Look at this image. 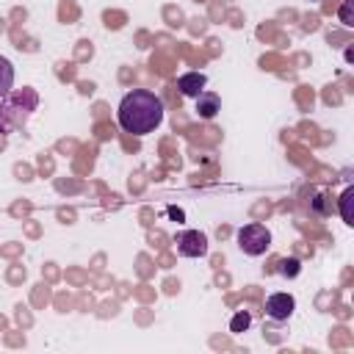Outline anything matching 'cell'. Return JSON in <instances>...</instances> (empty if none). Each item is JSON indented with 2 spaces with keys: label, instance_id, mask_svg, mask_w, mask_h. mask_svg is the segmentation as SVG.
Returning a JSON list of instances; mask_svg holds the SVG:
<instances>
[{
  "label": "cell",
  "instance_id": "cell-1",
  "mask_svg": "<svg viewBox=\"0 0 354 354\" xmlns=\"http://www.w3.org/2000/svg\"><path fill=\"white\" fill-rule=\"evenodd\" d=\"M116 119L124 133H133V136L155 133L163 122V100L155 91L133 88L122 97V102L116 108Z\"/></svg>",
  "mask_w": 354,
  "mask_h": 354
},
{
  "label": "cell",
  "instance_id": "cell-2",
  "mask_svg": "<svg viewBox=\"0 0 354 354\" xmlns=\"http://www.w3.org/2000/svg\"><path fill=\"white\" fill-rule=\"evenodd\" d=\"M36 105H39V94L33 88L6 94L0 102V133H14V130L25 127V122L30 119Z\"/></svg>",
  "mask_w": 354,
  "mask_h": 354
},
{
  "label": "cell",
  "instance_id": "cell-3",
  "mask_svg": "<svg viewBox=\"0 0 354 354\" xmlns=\"http://www.w3.org/2000/svg\"><path fill=\"white\" fill-rule=\"evenodd\" d=\"M238 246H241V252L249 254V257L266 254L268 246H271V232H268V227H266V224H246V227H241V230H238Z\"/></svg>",
  "mask_w": 354,
  "mask_h": 354
},
{
  "label": "cell",
  "instance_id": "cell-4",
  "mask_svg": "<svg viewBox=\"0 0 354 354\" xmlns=\"http://www.w3.org/2000/svg\"><path fill=\"white\" fill-rule=\"evenodd\" d=\"M174 243H177V252L183 257H205L207 254V235L199 232V230H183V232H177Z\"/></svg>",
  "mask_w": 354,
  "mask_h": 354
},
{
  "label": "cell",
  "instance_id": "cell-5",
  "mask_svg": "<svg viewBox=\"0 0 354 354\" xmlns=\"http://www.w3.org/2000/svg\"><path fill=\"white\" fill-rule=\"evenodd\" d=\"M296 310V299L290 293H271L266 299V315L271 321H288Z\"/></svg>",
  "mask_w": 354,
  "mask_h": 354
},
{
  "label": "cell",
  "instance_id": "cell-6",
  "mask_svg": "<svg viewBox=\"0 0 354 354\" xmlns=\"http://www.w3.org/2000/svg\"><path fill=\"white\" fill-rule=\"evenodd\" d=\"M207 86V75L205 72H185L177 77V88L183 97H196L199 91H205Z\"/></svg>",
  "mask_w": 354,
  "mask_h": 354
},
{
  "label": "cell",
  "instance_id": "cell-7",
  "mask_svg": "<svg viewBox=\"0 0 354 354\" xmlns=\"http://www.w3.org/2000/svg\"><path fill=\"white\" fill-rule=\"evenodd\" d=\"M194 100H196V113H199L202 119H213V116L221 111V100H218V94H213V91H199Z\"/></svg>",
  "mask_w": 354,
  "mask_h": 354
},
{
  "label": "cell",
  "instance_id": "cell-8",
  "mask_svg": "<svg viewBox=\"0 0 354 354\" xmlns=\"http://www.w3.org/2000/svg\"><path fill=\"white\" fill-rule=\"evenodd\" d=\"M11 86H14V66L8 58L0 55V97H6L11 91Z\"/></svg>",
  "mask_w": 354,
  "mask_h": 354
},
{
  "label": "cell",
  "instance_id": "cell-9",
  "mask_svg": "<svg viewBox=\"0 0 354 354\" xmlns=\"http://www.w3.org/2000/svg\"><path fill=\"white\" fill-rule=\"evenodd\" d=\"M351 202H354V188H346L343 194H340V216H343V221L351 227L354 224V213H351Z\"/></svg>",
  "mask_w": 354,
  "mask_h": 354
},
{
  "label": "cell",
  "instance_id": "cell-10",
  "mask_svg": "<svg viewBox=\"0 0 354 354\" xmlns=\"http://www.w3.org/2000/svg\"><path fill=\"white\" fill-rule=\"evenodd\" d=\"M277 271H279L282 277L293 279V277H299V271H301V263H299V257H282V260L277 263Z\"/></svg>",
  "mask_w": 354,
  "mask_h": 354
},
{
  "label": "cell",
  "instance_id": "cell-11",
  "mask_svg": "<svg viewBox=\"0 0 354 354\" xmlns=\"http://www.w3.org/2000/svg\"><path fill=\"white\" fill-rule=\"evenodd\" d=\"M249 324H252V315H249L246 310H241V313L232 315V321H230V332H246Z\"/></svg>",
  "mask_w": 354,
  "mask_h": 354
},
{
  "label": "cell",
  "instance_id": "cell-12",
  "mask_svg": "<svg viewBox=\"0 0 354 354\" xmlns=\"http://www.w3.org/2000/svg\"><path fill=\"white\" fill-rule=\"evenodd\" d=\"M340 22L346 25V28H351L354 25V0H343V6H340Z\"/></svg>",
  "mask_w": 354,
  "mask_h": 354
},
{
  "label": "cell",
  "instance_id": "cell-13",
  "mask_svg": "<svg viewBox=\"0 0 354 354\" xmlns=\"http://www.w3.org/2000/svg\"><path fill=\"white\" fill-rule=\"evenodd\" d=\"M169 216H171L174 221H183V218H185V213H183L180 207H169Z\"/></svg>",
  "mask_w": 354,
  "mask_h": 354
},
{
  "label": "cell",
  "instance_id": "cell-14",
  "mask_svg": "<svg viewBox=\"0 0 354 354\" xmlns=\"http://www.w3.org/2000/svg\"><path fill=\"white\" fill-rule=\"evenodd\" d=\"M313 3H315V0H313Z\"/></svg>",
  "mask_w": 354,
  "mask_h": 354
}]
</instances>
